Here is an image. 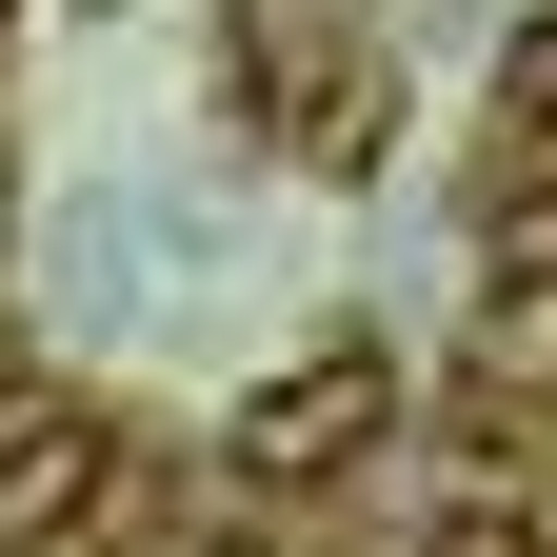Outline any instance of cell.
<instances>
[{"instance_id":"obj_1","label":"cell","mask_w":557,"mask_h":557,"mask_svg":"<svg viewBox=\"0 0 557 557\" xmlns=\"http://www.w3.org/2000/svg\"><path fill=\"white\" fill-rule=\"evenodd\" d=\"M379 418H398V359H379V338L278 359V379L239 398V478H259V498H319V478H359V458H379Z\"/></svg>"},{"instance_id":"obj_2","label":"cell","mask_w":557,"mask_h":557,"mask_svg":"<svg viewBox=\"0 0 557 557\" xmlns=\"http://www.w3.org/2000/svg\"><path fill=\"white\" fill-rule=\"evenodd\" d=\"M100 478H120V438H100L81 398H0V537H21V557H40V537H81V518H100Z\"/></svg>"},{"instance_id":"obj_3","label":"cell","mask_w":557,"mask_h":557,"mask_svg":"<svg viewBox=\"0 0 557 557\" xmlns=\"http://www.w3.org/2000/svg\"><path fill=\"white\" fill-rule=\"evenodd\" d=\"M478 278H498V299H557V180H537V199H498V220H478Z\"/></svg>"},{"instance_id":"obj_4","label":"cell","mask_w":557,"mask_h":557,"mask_svg":"<svg viewBox=\"0 0 557 557\" xmlns=\"http://www.w3.org/2000/svg\"><path fill=\"white\" fill-rule=\"evenodd\" d=\"M498 120H518L537 160H557V21H518V60H498Z\"/></svg>"},{"instance_id":"obj_5","label":"cell","mask_w":557,"mask_h":557,"mask_svg":"<svg viewBox=\"0 0 557 557\" xmlns=\"http://www.w3.org/2000/svg\"><path fill=\"white\" fill-rule=\"evenodd\" d=\"M0 40H21V0H0Z\"/></svg>"},{"instance_id":"obj_6","label":"cell","mask_w":557,"mask_h":557,"mask_svg":"<svg viewBox=\"0 0 557 557\" xmlns=\"http://www.w3.org/2000/svg\"><path fill=\"white\" fill-rule=\"evenodd\" d=\"M537 418H557V379H537Z\"/></svg>"}]
</instances>
